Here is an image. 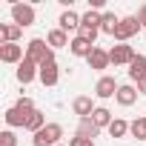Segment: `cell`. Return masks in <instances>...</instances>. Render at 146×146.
Returning <instances> with one entry per match:
<instances>
[{"label":"cell","instance_id":"6da1fadb","mask_svg":"<svg viewBox=\"0 0 146 146\" xmlns=\"http://www.w3.org/2000/svg\"><path fill=\"white\" fill-rule=\"evenodd\" d=\"M26 57H29L32 63H37V66H43L46 60H54L52 49H49V46H46V40H40V37L29 40V46H26Z\"/></svg>","mask_w":146,"mask_h":146},{"label":"cell","instance_id":"7a4b0ae2","mask_svg":"<svg viewBox=\"0 0 146 146\" xmlns=\"http://www.w3.org/2000/svg\"><path fill=\"white\" fill-rule=\"evenodd\" d=\"M63 137V126L60 123H46L37 135H35V146H57V140Z\"/></svg>","mask_w":146,"mask_h":146},{"label":"cell","instance_id":"3957f363","mask_svg":"<svg viewBox=\"0 0 146 146\" xmlns=\"http://www.w3.org/2000/svg\"><path fill=\"white\" fill-rule=\"evenodd\" d=\"M137 29H140V20H137V17H120V23H117V32H115V40L126 43L132 35H137Z\"/></svg>","mask_w":146,"mask_h":146},{"label":"cell","instance_id":"277c9868","mask_svg":"<svg viewBox=\"0 0 146 146\" xmlns=\"http://www.w3.org/2000/svg\"><path fill=\"white\" fill-rule=\"evenodd\" d=\"M12 17H15V26H32L35 23V9L26 6V3H15L12 6Z\"/></svg>","mask_w":146,"mask_h":146},{"label":"cell","instance_id":"5b68a950","mask_svg":"<svg viewBox=\"0 0 146 146\" xmlns=\"http://www.w3.org/2000/svg\"><path fill=\"white\" fill-rule=\"evenodd\" d=\"M137 54L132 52V46H126V43H120V46H115L112 52H109V60L115 63V66H123V63H132Z\"/></svg>","mask_w":146,"mask_h":146},{"label":"cell","instance_id":"8992f818","mask_svg":"<svg viewBox=\"0 0 146 146\" xmlns=\"http://www.w3.org/2000/svg\"><path fill=\"white\" fill-rule=\"evenodd\" d=\"M23 57V46L17 43H0V60L3 63H17Z\"/></svg>","mask_w":146,"mask_h":146},{"label":"cell","instance_id":"52a82bcc","mask_svg":"<svg viewBox=\"0 0 146 146\" xmlns=\"http://www.w3.org/2000/svg\"><path fill=\"white\" fill-rule=\"evenodd\" d=\"M35 66H37V63H32L29 57H23V60H20V66H17V80H20V83H32V80H35V75H40Z\"/></svg>","mask_w":146,"mask_h":146},{"label":"cell","instance_id":"ba28073f","mask_svg":"<svg viewBox=\"0 0 146 146\" xmlns=\"http://www.w3.org/2000/svg\"><path fill=\"white\" fill-rule=\"evenodd\" d=\"M117 83H115V78H100L98 80V86H95V95L98 98H112V95H117Z\"/></svg>","mask_w":146,"mask_h":146},{"label":"cell","instance_id":"9c48e42d","mask_svg":"<svg viewBox=\"0 0 146 146\" xmlns=\"http://www.w3.org/2000/svg\"><path fill=\"white\" fill-rule=\"evenodd\" d=\"M40 80H43V86H54L57 83V63L54 60H46L40 66Z\"/></svg>","mask_w":146,"mask_h":146},{"label":"cell","instance_id":"30bf717a","mask_svg":"<svg viewBox=\"0 0 146 146\" xmlns=\"http://www.w3.org/2000/svg\"><path fill=\"white\" fill-rule=\"evenodd\" d=\"M86 60H89V66H92V69H98V72H100V69H106V66L112 63V60H109V52H103V49H98V46L92 49V54H89Z\"/></svg>","mask_w":146,"mask_h":146},{"label":"cell","instance_id":"8fae6325","mask_svg":"<svg viewBox=\"0 0 146 146\" xmlns=\"http://www.w3.org/2000/svg\"><path fill=\"white\" fill-rule=\"evenodd\" d=\"M92 49H95V46H92L89 40H83L80 35L69 43V52H72V54H78V57H89V54H92Z\"/></svg>","mask_w":146,"mask_h":146},{"label":"cell","instance_id":"7c38bea8","mask_svg":"<svg viewBox=\"0 0 146 146\" xmlns=\"http://www.w3.org/2000/svg\"><path fill=\"white\" fill-rule=\"evenodd\" d=\"M29 115H32V112H23V109L12 106V109L6 112V123H9V126H23V129H26V120H29Z\"/></svg>","mask_w":146,"mask_h":146},{"label":"cell","instance_id":"4fadbf2b","mask_svg":"<svg viewBox=\"0 0 146 146\" xmlns=\"http://www.w3.org/2000/svg\"><path fill=\"white\" fill-rule=\"evenodd\" d=\"M72 109H75V115H80V120H83V117H92V115H95V109H92V98H75Z\"/></svg>","mask_w":146,"mask_h":146},{"label":"cell","instance_id":"5bb4252c","mask_svg":"<svg viewBox=\"0 0 146 146\" xmlns=\"http://www.w3.org/2000/svg\"><path fill=\"white\" fill-rule=\"evenodd\" d=\"M129 78H132V80L146 78V57H143V54H137V57L129 63Z\"/></svg>","mask_w":146,"mask_h":146},{"label":"cell","instance_id":"9a60e30c","mask_svg":"<svg viewBox=\"0 0 146 146\" xmlns=\"http://www.w3.org/2000/svg\"><path fill=\"white\" fill-rule=\"evenodd\" d=\"M60 29H63V32L80 29V17H78L75 12H72V9H69V12H63V15H60Z\"/></svg>","mask_w":146,"mask_h":146},{"label":"cell","instance_id":"2e32d148","mask_svg":"<svg viewBox=\"0 0 146 146\" xmlns=\"http://www.w3.org/2000/svg\"><path fill=\"white\" fill-rule=\"evenodd\" d=\"M115 98H117V103H120V106H132V103L137 100V92H135L132 86H120Z\"/></svg>","mask_w":146,"mask_h":146},{"label":"cell","instance_id":"e0dca14e","mask_svg":"<svg viewBox=\"0 0 146 146\" xmlns=\"http://www.w3.org/2000/svg\"><path fill=\"white\" fill-rule=\"evenodd\" d=\"M43 126H46V117H43V112H37V109H35V112L29 115V120H26V129L37 135V132H40Z\"/></svg>","mask_w":146,"mask_h":146},{"label":"cell","instance_id":"ac0fdd59","mask_svg":"<svg viewBox=\"0 0 146 146\" xmlns=\"http://www.w3.org/2000/svg\"><path fill=\"white\" fill-rule=\"evenodd\" d=\"M117 23H120V17H115L112 12H106V15H103V23H100V32H106V35H112V37H115Z\"/></svg>","mask_w":146,"mask_h":146},{"label":"cell","instance_id":"d6986e66","mask_svg":"<svg viewBox=\"0 0 146 146\" xmlns=\"http://www.w3.org/2000/svg\"><path fill=\"white\" fill-rule=\"evenodd\" d=\"M78 135H80V137H89V140H92V137H98V126H95V120H92V117H83V120H80Z\"/></svg>","mask_w":146,"mask_h":146},{"label":"cell","instance_id":"ffe728a7","mask_svg":"<svg viewBox=\"0 0 146 146\" xmlns=\"http://www.w3.org/2000/svg\"><path fill=\"white\" fill-rule=\"evenodd\" d=\"M20 26H0V37H3V43H17L20 37Z\"/></svg>","mask_w":146,"mask_h":146},{"label":"cell","instance_id":"44dd1931","mask_svg":"<svg viewBox=\"0 0 146 146\" xmlns=\"http://www.w3.org/2000/svg\"><path fill=\"white\" fill-rule=\"evenodd\" d=\"M92 120H95V126H98V129H100V126H112V112L100 106V109H95Z\"/></svg>","mask_w":146,"mask_h":146},{"label":"cell","instance_id":"7402d4cb","mask_svg":"<svg viewBox=\"0 0 146 146\" xmlns=\"http://www.w3.org/2000/svg\"><path fill=\"white\" fill-rule=\"evenodd\" d=\"M129 129H132V126H129L126 120H120V117H115V120H112V126H109V135H112V137H123V135H126Z\"/></svg>","mask_w":146,"mask_h":146},{"label":"cell","instance_id":"603a6c76","mask_svg":"<svg viewBox=\"0 0 146 146\" xmlns=\"http://www.w3.org/2000/svg\"><path fill=\"white\" fill-rule=\"evenodd\" d=\"M49 46H69V37H66V32H63V29H54V32H49Z\"/></svg>","mask_w":146,"mask_h":146},{"label":"cell","instance_id":"cb8c5ba5","mask_svg":"<svg viewBox=\"0 0 146 146\" xmlns=\"http://www.w3.org/2000/svg\"><path fill=\"white\" fill-rule=\"evenodd\" d=\"M132 135H135L137 140H146V117H140V120L132 123Z\"/></svg>","mask_w":146,"mask_h":146},{"label":"cell","instance_id":"d4e9b609","mask_svg":"<svg viewBox=\"0 0 146 146\" xmlns=\"http://www.w3.org/2000/svg\"><path fill=\"white\" fill-rule=\"evenodd\" d=\"M78 32H80V37H83V40H89V43L95 46V37H98V32H100V29H86V26H80Z\"/></svg>","mask_w":146,"mask_h":146},{"label":"cell","instance_id":"484cf974","mask_svg":"<svg viewBox=\"0 0 146 146\" xmlns=\"http://www.w3.org/2000/svg\"><path fill=\"white\" fill-rule=\"evenodd\" d=\"M0 146H17L15 132H3V135H0Z\"/></svg>","mask_w":146,"mask_h":146},{"label":"cell","instance_id":"4316f807","mask_svg":"<svg viewBox=\"0 0 146 146\" xmlns=\"http://www.w3.org/2000/svg\"><path fill=\"white\" fill-rule=\"evenodd\" d=\"M69 146H95V140H89V137H80V135H78V137H72V140H69Z\"/></svg>","mask_w":146,"mask_h":146},{"label":"cell","instance_id":"83f0119b","mask_svg":"<svg viewBox=\"0 0 146 146\" xmlns=\"http://www.w3.org/2000/svg\"><path fill=\"white\" fill-rule=\"evenodd\" d=\"M15 106H17V109H23V112H35V106H32V100H29V98H20Z\"/></svg>","mask_w":146,"mask_h":146},{"label":"cell","instance_id":"f1b7e54d","mask_svg":"<svg viewBox=\"0 0 146 146\" xmlns=\"http://www.w3.org/2000/svg\"><path fill=\"white\" fill-rule=\"evenodd\" d=\"M137 92H140V95H146V78H140V80H137Z\"/></svg>","mask_w":146,"mask_h":146},{"label":"cell","instance_id":"f546056e","mask_svg":"<svg viewBox=\"0 0 146 146\" xmlns=\"http://www.w3.org/2000/svg\"><path fill=\"white\" fill-rule=\"evenodd\" d=\"M137 20H140V26H146V6L137 12Z\"/></svg>","mask_w":146,"mask_h":146},{"label":"cell","instance_id":"4dcf8cb0","mask_svg":"<svg viewBox=\"0 0 146 146\" xmlns=\"http://www.w3.org/2000/svg\"><path fill=\"white\" fill-rule=\"evenodd\" d=\"M57 146H60V143H57Z\"/></svg>","mask_w":146,"mask_h":146}]
</instances>
